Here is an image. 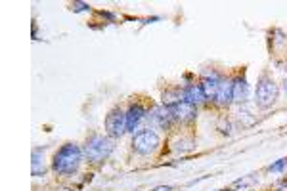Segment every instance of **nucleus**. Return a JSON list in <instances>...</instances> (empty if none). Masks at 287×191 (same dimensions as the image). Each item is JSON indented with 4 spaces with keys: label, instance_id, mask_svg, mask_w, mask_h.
<instances>
[{
    "label": "nucleus",
    "instance_id": "obj_1",
    "mask_svg": "<svg viewBox=\"0 0 287 191\" xmlns=\"http://www.w3.org/2000/svg\"><path fill=\"white\" fill-rule=\"evenodd\" d=\"M80 160H82V153H80L79 145L65 143L64 147L54 155L52 168L58 174H73V172H77V168L80 166Z\"/></svg>",
    "mask_w": 287,
    "mask_h": 191
},
{
    "label": "nucleus",
    "instance_id": "obj_2",
    "mask_svg": "<svg viewBox=\"0 0 287 191\" xmlns=\"http://www.w3.org/2000/svg\"><path fill=\"white\" fill-rule=\"evenodd\" d=\"M113 151V140L106 138V136H92L86 147H84V155L86 159L92 162H102L104 159H108Z\"/></svg>",
    "mask_w": 287,
    "mask_h": 191
},
{
    "label": "nucleus",
    "instance_id": "obj_3",
    "mask_svg": "<svg viewBox=\"0 0 287 191\" xmlns=\"http://www.w3.org/2000/svg\"><path fill=\"white\" fill-rule=\"evenodd\" d=\"M276 99H278V86H276V82L270 77H262V79L258 80L255 90L256 105L266 109V107H270V105L276 103Z\"/></svg>",
    "mask_w": 287,
    "mask_h": 191
},
{
    "label": "nucleus",
    "instance_id": "obj_4",
    "mask_svg": "<svg viewBox=\"0 0 287 191\" xmlns=\"http://www.w3.org/2000/svg\"><path fill=\"white\" fill-rule=\"evenodd\" d=\"M132 147L140 155H149V153H153L159 147V136L153 130H149V128L147 130H140L132 138Z\"/></svg>",
    "mask_w": 287,
    "mask_h": 191
},
{
    "label": "nucleus",
    "instance_id": "obj_5",
    "mask_svg": "<svg viewBox=\"0 0 287 191\" xmlns=\"http://www.w3.org/2000/svg\"><path fill=\"white\" fill-rule=\"evenodd\" d=\"M106 130H108L109 138H121L127 132V115L121 109H113L106 117Z\"/></svg>",
    "mask_w": 287,
    "mask_h": 191
},
{
    "label": "nucleus",
    "instance_id": "obj_6",
    "mask_svg": "<svg viewBox=\"0 0 287 191\" xmlns=\"http://www.w3.org/2000/svg\"><path fill=\"white\" fill-rule=\"evenodd\" d=\"M169 105H171V109H173L175 121H180V123L193 121L195 115H197V105L188 103V101H184V99H176V101L169 103Z\"/></svg>",
    "mask_w": 287,
    "mask_h": 191
},
{
    "label": "nucleus",
    "instance_id": "obj_7",
    "mask_svg": "<svg viewBox=\"0 0 287 191\" xmlns=\"http://www.w3.org/2000/svg\"><path fill=\"white\" fill-rule=\"evenodd\" d=\"M145 119H149L153 125H157L161 128H167L173 121H175V115H173V109H171V105L167 103V105H157L155 109L151 113H147V117Z\"/></svg>",
    "mask_w": 287,
    "mask_h": 191
},
{
    "label": "nucleus",
    "instance_id": "obj_8",
    "mask_svg": "<svg viewBox=\"0 0 287 191\" xmlns=\"http://www.w3.org/2000/svg\"><path fill=\"white\" fill-rule=\"evenodd\" d=\"M224 79L218 75V73H211V75H205L203 80H201V88H203V92H205V97L207 99H215L216 94H218V90H220V86H222Z\"/></svg>",
    "mask_w": 287,
    "mask_h": 191
},
{
    "label": "nucleus",
    "instance_id": "obj_9",
    "mask_svg": "<svg viewBox=\"0 0 287 191\" xmlns=\"http://www.w3.org/2000/svg\"><path fill=\"white\" fill-rule=\"evenodd\" d=\"M182 99L188 101V103H193V105H199L203 103L207 97H205V92L201 88V84H188L186 88H182Z\"/></svg>",
    "mask_w": 287,
    "mask_h": 191
},
{
    "label": "nucleus",
    "instance_id": "obj_10",
    "mask_svg": "<svg viewBox=\"0 0 287 191\" xmlns=\"http://www.w3.org/2000/svg\"><path fill=\"white\" fill-rule=\"evenodd\" d=\"M125 115H127V132H134L136 127L140 125V121H144L147 117V111L142 105H132Z\"/></svg>",
    "mask_w": 287,
    "mask_h": 191
},
{
    "label": "nucleus",
    "instance_id": "obj_11",
    "mask_svg": "<svg viewBox=\"0 0 287 191\" xmlns=\"http://www.w3.org/2000/svg\"><path fill=\"white\" fill-rule=\"evenodd\" d=\"M232 90H234V101L245 103L249 99V82L245 77H238L232 80Z\"/></svg>",
    "mask_w": 287,
    "mask_h": 191
},
{
    "label": "nucleus",
    "instance_id": "obj_12",
    "mask_svg": "<svg viewBox=\"0 0 287 191\" xmlns=\"http://www.w3.org/2000/svg\"><path fill=\"white\" fill-rule=\"evenodd\" d=\"M216 103L222 105V107H228L232 101H234V90H232V80H224L218 94H216Z\"/></svg>",
    "mask_w": 287,
    "mask_h": 191
},
{
    "label": "nucleus",
    "instance_id": "obj_13",
    "mask_svg": "<svg viewBox=\"0 0 287 191\" xmlns=\"http://www.w3.org/2000/svg\"><path fill=\"white\" fill-rule=\"evenodd\" d=\"M46 166H44V149L36 147L33 149V176L44 174Z\"/></svg>",
    "mask_w": 287,
    "mask_h": 191
},
{
    "label": "nucleus",
    "instance_id": "obj_14",
    "mask_svg": "<svg viewBox=\"0 0 287 191\" xmlns=\"http://www.w3.org/2000/svg\"><path fill=\"white\" fill-rule=\"evenodd\" d=\"M287 168V159H280L278 162L270 164V172H282Z\"/></svg>",
    "mask_w": 287,
    "mask_h": 191
},
{
    "label": "nucleus",
    "instance_id": "obj_15",
    "mask_svg": "<svg viewBox=\"0 0 287 191\" xmlns=\"http://www.w3.org/2000/svg\"><path fill=\"white\" fill-rule=\"evenodd\" d=\"M71 10H73V12H88L90 6H88L86 2H73V4H71Z\"/></svg>",
    "mask_w": 287,
    "mask_h": 191
},
{
    "label": "nucleus",
    "instance_id": "obj_16",
    "mask_svg": "<svg viewBox=\"0 0 287 191\" xmlns=\"http://www.w3.org/2000/svg\"><path fill=\"white\" fill-rule=\"evenodd\" d=\"M155 191H173L169 186H161V188H155Z\"/></svg>",
    "mask_w": 287,
    "mask_h": 191
},
{
    "label": "nucleus",
    "instance_id": "obj_17",
    "mask_svg": "<svg viewBox=\"0 0 287 191\" xmlns=\"http://www.w3.org/2000/svg\"><path fill=\"white\" fill-rule=\"evenodd\" d=\"M284 92H286V96H287V79L284 80Z\"/></svg>",
    "mask_w": 287,
    "mask_h": 191
}]
</instances>
